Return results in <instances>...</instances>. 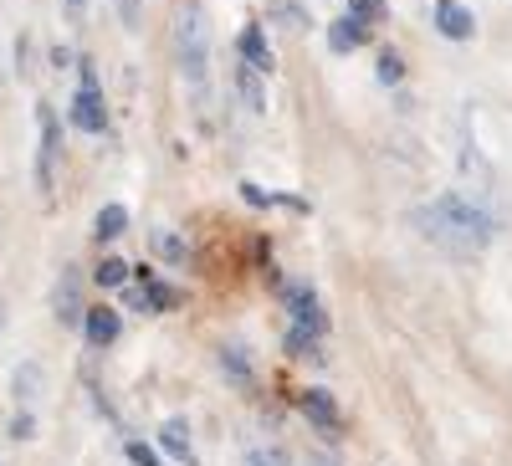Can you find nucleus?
Returning a JSON list of instances; mask_svg holds the SVG:
<instances>
[{"label": "nucleus", "mask_w": 512, "mask_h": 466, "mask_svg": "<svg viewBox=\"0 0 512 466\" xmlns=\"http://www.w3.org/2000/svg\"><path fill=\"white\" fill-rule=\"evenodd\" d=\"M415 226L431 236L451 262L482 257V251L492 246V236H497V221L487 216L477 200H466V195H456V190L436 195L431 205H420V210H415Z\"/></svg>", "instance_id": "1"}, {"label": "nucleus", "mask_w": 512, "mask_h": 466, "mask_svg": "<svg viewBox=\"0 0 512 466\" xmlns=\"http://www.w3.org/2000/svg\"><path fill=\"white\" fill-rule=\"evenodd\" d=\"M175 57H180V72H185L190 88H205V72H210V21H205V11L195 6V0L175 16Z\"/></svg>", "instance_id": "2"}, {"label": "nucleus", "mask_w": 512, "mask_h": 466, "mask_svg": "<svg viewBox=\"0 0 512 466\" xmlns=\"http://www.w3.org/2000/svg\"><path fill=\"white\" fill-rule=\"evenodd\" d=\"M36 190L41 195H52V185H57V149H62V123H57V113L47 108V103H36Z\"/></svg>", "instance_id": "3"}, {"label": "nucleus", "mask_w": 512, "mask_h": 466, "mask_svg": "<svg viewBox=\"0 0 512 466\" xmlns=\"http://www.w3.org/2000/svg\"><path fill=\"white\" fill-rule=\"evenodd\" d=\"M282 303H287V313H292V323H297V328H308L313 338H323V333H328V318H323V308H318V292H313V287L287 282V287H282Z\"/></svg>", "instance_id": "4"}, {"label": "nucleus", "mask_w": 512, "mask_h": 466, "mask_svg": "<svg viewBox=\"0 0 512 466\" xmlns=\"http://www.w3.org/2000/svg\"><path fill=\"white\" fill-rule=\"evenodd\" d=\"M67 123H72L77 134H103V129H108L103 93H98V88H77V93H72V108H67Z\"/></svg>", "instance_id": "5"}, {"label": "nucleus", "mask_w": 512, "mask_h": 466, "mask_svg": "<svg viewBox=\"0 0 512 466\" xmlns=\"http://www.w3.org/2000/svg\"><path fill=\"white\" fill-rule=\"evenodd\" d=\"M303 415H308V426H318L323 436H344V415H338V400L328 395V390H318V385H308L303 390Z\"/></svg>", "instance_id": "6"}, {"label": "nucleus", "mask_w": 512, "mask_h": 466, "mask_svg": "<svg viewBox=\"0 0 512 466\" xmlns=\"http://www.w3.org/2000/svg\"><path fill=\"white\" fill-rule=\"evenodd\" d=\"M118 333H123V318H118V308H108V303H93L88 313H82V338H88L93 349H108V344H118Z\"/></svg>", "instance_id": "7"}, {"label": "nucleus", "mask_w": 512, "mask_h": 466, "mask_svg": "<svg viewBox=\"0 0 512 466\" xmlns=\"http://www.w3.org/2000/svg\"><path fill=\"white\" fill-rule=\"evenodd\" d=\"M369 36H374L369 21H359V16H338V21L328 26V52H333V57H349V52L369 47Z\"/></svg>", "instance_id": "8"}, {"label": "nucleus", "mask_w": 512, "mask_h": 466, "mask_svg": "<svg viewBox=\"0 0 512 466\" xmlns=\"http://www.w3.org/2000/svg\"><path fill=\"white\" fill-rule=\"evenodd\" d=\"M431 21H436V31H441L446 41H472V31H477V16L466 11L461 0H436Z\"/></svg>", "instance_id": "9"}, {"label": "nucleus", "mask_w": 512, "mask_h": 466, "mask_svg": "<svg viewBox=\"0 0 512 466\" xmlns=\"http://www.w3.org/2000/svg\"><path fill=\"white\" fill-rule=\"evenodd\" d=\"M236 52H241V62L246 67H256V72H272V47H267V31L262 26H246L241 36H236Z\"/></svg>", "instance_id": "10"}, {"label": "nucleus", "mask_w": 512, "mask_h": 466, "mask_svg": "<svg viewBox=\"0 0 512 466\" xmlns=\"http://www.w3.org/2000/svg\"><path fill=\"white\" fill-rule=\"evenodd\" d=\"M159 446H164L169 461L195 466V446H190V426H185V420H164V426H159Z\"/></svg>", "instance_id": "11"}, {"label": "nucleus", "mask_w": 512, "mask_h": 466, "mask_svg": "<svg viewBox=\"0 0 512 466\" xmlns=\"http://www.w3.org/2000/svg\"><path fill=\"white\" fill-rule=\"evenodd\" d=\"M82 298H77V272H67L62 277V287H57V318H62V328H82Z\"/></svg>", "instance_id": "12"}, {"label": "nucleus", "mask_w": 512, "mask_h": 466, "mask_svg": "<svg viewBox=\"0 0 512 466\" xmlns=\"http://www.w3.org/2000/svg\"><path fill=\"white\" fill-rule=\"evenodd\" d=\"M221 369H226V379H231V385L236 390H251V354L241 349V344H221Z\"/></svg>", "instance_id": "13"}, {"label": "nucleus", "mask_w": 512, "mask_h": 466, "mask_svg": "<svg viewBox=\"0 0 512 466\" xmlns=\"http://www.w3.org/2000/svg\"><path fill=\"white\" fill-rule=\"evenodd\" d=\"M139 287H144V313H169V308H180V292L169 287V282L139 277Z\"/></svg>", "instance_id": "14"}, {"label": "nucleus", "mask_w": 512, "mask_h": 466, "mask_svg": "<svg viewBox=\"0 0 512 466\" xmlns=\"http://www.w3.org/2000/svg\"><path fill=\"white\" fill-rule=\"evenodd\" d=\"M123 231H128V205H103V210H98V221H93V236H98V246L118 241Z\"/></svg>", "instance_id": "15"}, {"label": "nucleus", "mask_w": 512, "mask_h": 466, "mask_svg": "<svg viewBox=\"0 0 512 466\" xmlns=\"http://www.w3.org/2000/svg\"><path fill=\"white\" fill-rule=\"evenodd\" d=\"M128 277H134V267H128L123 257H103V262L93 267V282H98L103 292H118V287H128Z\"/></svg>", "instance_id": "16"}, {"label": "nucleus", "mask_w": 512, "mask_h": 466, "mask_svg": "<svg viewBox=\"0 0 512 466\" xmlns=\"http://www.w3.org/2000/svg\"><path fill=\"white\" fill-rule=\"evenodd\" d=\"M11 385H16V400H26V405H31V400H36V390H41V364H31V359H26V364H16Z\"/></svg>", "instance_id": "17"}, {"label": "nucleus", "mask_w": 512, "mask_h": 466, "mask_svg": "<svg viewBox=\"0 0 512 466\" xmlns=\"http://www.w3.org/2000/svg\"><path fill=\"white\" fill-rule=\"evenodd\" d=\"M374 77L384 82V88H395V82L405 77V57H400V52H390V47H384V52H379V62H374Z\"/></svg>", "instance_id": "18"}, {"label": "nucleus", "mask_w": 512, "mask_h": 466, "mask_svg": "<svg viewBox=\"0 0 512 466\" xmlns=\"http://www.w3.org/2000/svg\"><path fill=\"white\" fill-rule=\"evenodd\" d=\"M154 246H159V257H164L169 267H185V262H190V246H185L180 236H169V231H164V236H154Z\"/></svg>", "instance_id": "19"}, {"label": "nucleus", "mask_w": 512, "mask_h": 466, "mask_svg": "<svg viewBox=\"0 0 512 466\" xmlns=\"http://www.w3.org/2000/svg\"><path fill=\"white\" fill-rule=\"evenodd\" d=\"M241 93H246V103H251L256 113L267 108V98H262V72H256V67H246V72H241Z\"/></svg>", "instance_id": "20"}, {"label": "nucleus", "mask_w": 512, "mask_h": 466, "mask_svg": "<svg viewBox=\"0 0 512 466\" xmlns=\"http://www.w3.org/2000/svg\"><path fill=\"white\" fill-rule=\"evenodd\" d=\"M349 16H359V21H384V16H390V6H384V0H349Z\"/></svg>", "instance_id": "21"}, {"label": "nucleus", "mask_w": 512, "mask_h": 466, "mask_svg": "<svg viewBox=\"0 0 512 466\" xmlns=\"http://www.w3.org/2000/svg\"><path fill=\"white\" fill-rule=\"evenodd\" d=\"M313 344H318V338H313L308 328H297V323H292V328L282 333V349H287V354H308Z\"/></svg>", "instance_id": "22"}, {"label": "nucleus", "mask_w": 512, "mask_h": 466, "mask_svg": "<svg viewBox=\"0 0 512 466\" xmlns=\"http://www.w3.org/2000/svg\"><path fill=\"white\" fill-rule=\"evenodd\" d=\"M272 11H277V21H282V26H292V31H303V26H308V21H303V6H297V0H277Z\"/></svg>", "instance_id": "23"}, {"label": "nucleus", "mask_w": 512, "mask_h": 466, "mask_svg": "<svg viewBox=\"0 0 512 466\" xmlns=\"http://www.w3.org/2000/svg\"><path fill=\"white\" fill-rule=\"evenodd\" d=\"M128 461H134V466H159V451L144 446V441H128Z\"/></svg>", "instance_id": "24"}, {"label": "nucleus", "mask_w": 512, "mask_h": 466, "mask_svg": "<svg viewBox=\"0 0 512 466\" xmlns=\"http://www.w3.org/2000/svg\"><path fill=\"white\" fill-rule=\"evenodd\" d=\"M11 436H16V441H31V436H36V420H31V410H16V420H11Z\"/></svg>", "instance_id": "25"}, {"label": "nucleus", "mask_w": 512, "mask_h": 466, "mask_svg": "<svg viewBox=\"0 0 512 466\" xmlns=\"http://www.w3.org/2000/svg\"><path fill=\"white\" fill-rule=\"evenodd\" d=\"M241 200H246V205H256V210H272V195H267L262 185H241Z\"/></svg>", "instance_id": "26"}, {"label": "nucleus", "mask_w": 512, "mask_h": 466, "mask_svg": "<svg viewBox=\"0 0 512 466\" xmlns=\"http://www.w3.org/2000/svg\"><path fill=\"white\" fill-rule=\"evenodd\" d=\"M118 16H123L128 31H139V0H118Z\"/></svg>", "instance_id": "27"}, {"label": "nucleus", "mask_w": 512, "mask_h": 466, "mask_svg": "<svg viewBox=\"0 0 512 466\" xmlns=\"http://www.w3.org/2000/svg\"><path fill=\"white\" fill-rule=\"evenodd\" d=\"M246 466H282V451H251Z\"/></svg>", "instance_id": "28"}, {"label": "nucleus", "mask_w": 512, "mask_h": 466, "mask_svg": "<svg viewBox=\"0 0 512 466\" xmlns=\"http://www.w3.org/2000/svg\"><path fill=\"white\" fill-rule=\"evenodd\" d=\"M118 292H123V303L134 313H144V287H118Z\"/></svg>", "instance_id": "29"}, {"label": "nucleus", "mask_w": 512, "mask_h": 466, "mask_svg": "<svg viewBox=\"0 0 512 466\" xmlns=\"http://www.w3.org/2000/svg\"><path fill=\"white\" fill-rule=\"evenodd\" d=\"M52 67H57V72H62V67H72V52H67V47H57V52H52Z\"/></svg>", "instance_id": "30"}, {"label": "nucleus", "mask_w": 512, "mask_h": 466, "mask_svg": "<svg viewBox=\"0 0 512 466\" xmlns=\"http://www.w3.org/2000/svg\"><path fill=\"white\" fill-rule=\"evenodd\" d=\"M88 11V0H67V16H82Z\"/></svg>", "instance_id": "31"}, {"label": "nucleus", "mask_w": 512, "mask_h": 466, "mask_svg": "<svg viewBox=\"0 0 512 466\" xmlns=\"http://www.w3.org/2000/svg\"><path fill=\"white\" fill-rule=\"evenodd\" d=\"M0 333H6V298H0Z\"/></svg>", "instance_id": "32"}, {"label": "nucleus", "mask_w": 512, "mask_h": 466, "mask_svg": "<svg viewBox=\"0 0 512 466\" xmlns=\"http://www.w3.org/2000/svg\"><path fill=\"white\" fill-rule=\"evenodd\" d=\"M308 466H333V461H328V456H318V461H308Z\"/></svg>", "instance_id": "33"}, {"label": "nucleus", "mask_w": 512, "mask_h": 466, "mask_svg": "<svg viewBox=\"0 0 512 466\" xmlns=\"http://www.w3.org/2000/svg\"><path fill=\"white\" fill-rule=\"evenodd\" d=\"M0 466H6V461H0Z\"/></svg>", "instance_id": "34"}]
</instances>
